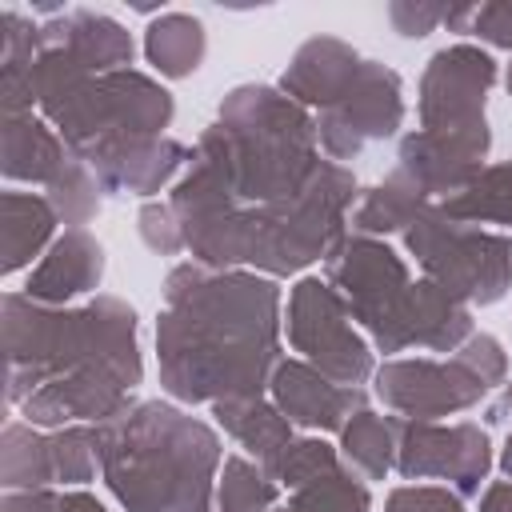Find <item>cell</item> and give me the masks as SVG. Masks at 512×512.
I'll list each match as a JSON object with an SVG mask.
<instances>
[{"label": "cell", "mask_w": 512, "mask_h": 512, "mask_svg": "<svg viewBox=\"0 0 512 512\" xmlns=\"http://www.w3.org/2000/svg\"><path fill=\"white\" fill-rule=\"evenodd\" d=\"M280 288L244 268H208L196 260L164 276L156 316L160 388L176 404H220L268 396L280 356Z\"/></svg>", "instance_id": "6da1fadb"}, {"label": "cell", "mask_w": 512, "mask_h": 512, "mask_svg": "<svg viewBox=\"0 0 512 512\" xmlns=\"http://www.w3.org/2000/svg\"><path fill=\"white\" fill-rule=\"evenodd\" d=\"M360 200L356 176L320 160L316 176L280 204H236L208 160L192 152L184 176L172 184V212L184 232V248L208 268H244L260 276H296L324 260L348 232V208Z\"/></svg>", "instance_id": "7a4b0ae2"}, {"label": "cell", "mask_w": 512, "mask_h": 512, "mask_svg": "<svg viewBox=\"0 0 512 512\" xmlns=\"http://www.w3.org/2000/svg\"><path fill=\"white\" fill-rule=\"evenodd\" d=\"M100 480L124 512H216L224 444L180 404L136 400L96 424Z\"/></svg>", "instance_id": "3957f363"}, {"label": "cell", "mask_w": 512, "mask_h": 512, "mask_svg": "<svg viewBox=\"0 0 512 512\" xmlns=\"http://www.w3.org/2000/svg\"><path fill=\"white\" fill-rule=\"evenodd\" d=\"M4 360L8 404H24L36 388L64 376H112L128 392L144 380L136 340V308L120 296L96 292L84 304L48 308L24 292H4Z\"/></svg>", "instance_id": "277c9868"}, {"label": "cell", "mask_w": 512, "mask_h": 512, "mask_svg": "<svg viewBox=\"0 0 512 512\" xmlns=\"http://www.w3.org/2000/svg\"><path fill=\"white\" fill-rule=\"evenodd\" d=\"M192 152L248 208L292 200L324 160L316 116L272 84H236Z\"/></svg>", "instance_id": "5b68a950"}, {"label": "cell", "mask_w": 512, "mask_h": 512, "mask_svg": "<svg viewBox=\"0 0 512 512\" xmlns=\"http://www.w3.org/2000/svg\"><path fill=\"white\" fill-rule=\"evenodd\" d=\"M32 92L36 112L76 156L124 136H164L176 116L172 92L148 72H88L68 48H44L36 56Z\"/></svg>", "instance_id": "8992f818"}, {"label": "cell", "mask_w": 512, "mask_h": 512, "mask_svg": "<svg viewBox=\"0 0 512 512\" xmlns=\"http://www.w3.org/2000/svg\"><path fill=\"white\" fill-rule=\"evenodd\" d=\"M324 280L344 296L352 320L376 352L392 360L412 348L416 280L388 240L344 232L324 256Z\"/></svg>", "instance_id": "52a82bcc"}, {"label": "cell", "mask_w": 512, "mask_h": 512, "mask_svg": "<svg viewBox=\"0 0 512 512\" xmlns=\"http://www.w3.org/2000/svg\"><path fill=\"white\" fill-rule=\"evenodd\" d=\"M408 256H416L424 280L440 284L460 304H496L512 288V236L488 232L444 216L428 204L400 236Z\"/></svg>", "instance_id": "ba28073f"}, {"label": "cell", "mask_w": 512, "mask_h": 512, "mask_svg": "<svg viewBox=\"0 0 512 512\" xmlns=\"http://www.w3.org/2000/svg\"><path fill=\"white\" fill-rule=\"evenodd\" d=\"M284 332H288L292 352H300V360H308L336 384L360 388L376 372L368 336L352 324L344 296L320 276H300L292 284Z\"/></svg>", "instance_id": "9c48e42d"}, {"label": "cell", "mask_w": 512, "mask_h": 512, "mask_svg": "<svg viewBox=\"0 0 512 512\" xmlns=\"http://www.w3.org/2000/svg\"><path fill=\"white\" fill-rule=\"evenodd\" d=\"M372 392L404 420H440L476 408L492 388L460 352H452L448 360L392 356L372 372Z\"/></svg>", "instance_id": "30bf717a"}, {"label": "cell", "mask_w": 512, "mask_h": 512, "mask_svg": "<svg viewBox=\"0 0 512 512\" xmlns=\"http://www.w3.org/2000/svg\"><path fill=\"white\" fill-rule=\"evenodd\" d=\"M396 472L404 480H448L456 496H480L492 472V440L480 424L396 416Z\"/></svg>", "instance_id": "8fae6325"}, {"label": "cell", "mask_w": 512, "mask_h": 512, "mask_svg": "<svg viewBox=\"0 0 512 512\" xmlns=\"http://www.w3.org/2000/svg\"><path fill=\"white\" fill-rule=\"evenodd\" d=\"M400 124H404V84L380 60H364L348 92L332 108L316 112L320 148L336 164L356 160L368 144L396 136Z\"/></svg>", "instance_id": "7c38bea8"}, {"label": "cell", "mask_w": 512, "mask_h": 512, "mask_svg": "<svg viewBox=\"0 0 512 512\" xmlns=\"http://www.w3.org/2000/svg\"><path fill=\"white\" fill-rule=\"evenodd\" d=\"M496 60L476 44H448L428 56L420 72V128L424 132H484L488 92L496 84Z\"/></svg>", "instance_id": "4fadbf2b"}, {"label": "cell", "mask_w": 512, "mask_h": 512, "mask_svg": "<svg viewBox=\"0 0 512 512\" xmlns=\"http://www.w3.org/2000/svg\"><path fill=\"white\" fill-rule=\"evenodd\" d=\"M492 148V128L484 132H424L412 128L408 136H400L396 148V168L420 184V192L440 204L456 192H464L488 160Z\"/></svg>", "instance_id": "5bb4252c"}, {"label": "cell", "mask_w": 512, "mask_h": 512, "mask_svg": "<svg viewBox=\"0 0 512 512\" xmlns=\"http://www.w3.org/2000/svg\"><path fill=\"white\" fill-rule=\"evenodd\" d=\"M80 160L96 172L104 192L148 200L184 176L192 152L172 136H124V140H108V144L92 148Z\"/></svg>", "instance_id": "9a60e30c"}, {"label": "cell", "mask_w": 512, "mask_h": 512, "mask_svg": "<svg viewBox=\"0 0 512 512\" xmlns=\"http://www.w3.org/2000/svg\"><path fill=\"white\" fill-rule=\"evenodd\" d=\"M268 396L292 420V428H304L312 436H320V432H336L340 436V428L352 420V412L368 408V396L360 388L328 380L320 368H312L300 356L276 364Z\"/></svg>", "instance_id": "2e32d148"}, {"label": "cell", "mask_w": 512, "mask_h": 512, "mask_svg": "<svg viewBox=\"0 0 512 512\" xmlns=\"http://www.w3.org/2000/svg\"><path fill=\"white\" fill-rule=\"evenodd\" d=\"M104 280V248L88 228H64L24 280V296L48 308H68Z\"/></svg>", "instance_id": "e0dca14e"}, {"label": "cell", "mask_w": 512, "mask_h": 512, "mask_svg": "<svg viewBox=\"0 0 512 512\" xmlns=\"http://www.w3.org/2000/svg\"><path fill=\"white\" fill-rule=\"evenodd\" d=\"M360 64H364V56L348 40H340V36H308L292 52V60L280 72L276 88L288 100H296L300 108L324 112V108H332L348 92V84L356 80Z\"/></svg>", "instance_id": "ac0fdd59"}, {"label": "cell", "mask_w": 512, "mask_h": 512, "mask_svg": "<svg viewBox=\"0 0 512 512\" xmlns=\"http://www.w3.org/2000/svg\"><path fill=\"white\" fill-rule=\"evenodd\" d=\"M44 48H68L88 72H120L132 64V32L96 8H64L40 24Z\"/></svg>", "instance_id": "d6986e66"}, {"label": "cell", "mask_w": 512, "mask_h": 512, "mask_svg": "<svg viewBox=\"0 0 512 512\" xmlns=\"http://www.w3.org/2000/svg\"><path fill=\"white\" fill-rule=\"evenodd\" d=\"M68 144L60 132L32 112H16L0 120V172L12 184H44L64 168Z\"/></svg>", "instance_id": "ffe728a7"}, {"label": "cell", "mask_w": 512, "mask_h": 512, "mask_svg": "<svg viewBox=\"0 0 512 512\" xmlns=\"http://www.w3.org/2000/svg\"><path fill=\"white\" fill-rule=\"evenodd\" d=\"M216 424L244 448L248 460H256L264 472L280 460V452L296 440L292 420L272 404V396H240V400H220L212 404Z\"/></svg>", "instance_id": "44dd1931"}, {"label": "cell", "mask_w": 512, "mask_h": 512, "mask_svg": "<svg viewBox=\"0 0 512 512\" xmlns=\"http://www.w3.org/2000/svg\"><path fill=\"white\" fill-rule=\"evenodd\" d=\"M0 224H4V260L0 272L12 276L32 264V256L48 252L56 240V208L40 192H4L0 196Z\"/></svg>", "instance_id": "7402d4cb"}, {"label": "cell", "mask_w": 512, "mask_h": 512, "mask_svg": "<svg viewBox=\"0 0 512 512\" xmlns=\"http://www.w3.org/2000/svg\"><path fill=\"white\" fill-rule=\"evenodd\" d=\"M428 204H432V200L420 192V184L408 180L400 168H392L380 184H372V188L356 200L348 224H352V232L376 236V240H384V236H404L408 224H412Z\"/></svg>", "instance_id": "603a6c76"}, {"label": "cell", "mask_w": 512, "mask_h": 512, "mask_svg": "<svg viewBox=\"0 0 512 512\" xmlns=\"http://www.w3.org/2000/svg\"><path fill=\"white\" fill-rule=\"evenodd\" d=\"M208 32L192 12H160L144 28V56L164 80H184L204 64Z\"/></svg>", "instance_id": "cb8c5ba5"}, {"label": "cell", "mask_w": 512, "mask_h": 512, "mask_svg": "<svg viewBox=\"0 0 512 512\" xmlns=\"http://www.w3.org/2000/svg\"><path fill=\"white\" fill-rule=\"evenodd\" d=\"M0 484L4 492H44L56 484L48 432L28 420H8L0 432Z\"/></svg>", "instance_id": "d4e9b609"}, {"label": "cell", "mask_w": 512, "mask_h": 512, "mask_svg": "<svg viewBox=\"0 0 512 512\" xmlns=\"http://www.w3.org/2000/svg\"><path fill=\"white\" fill-rule=\"evenodd\" d=\"M476 332L472 308L448 296L432 280H416V316H412V348L428 352H456Z\"/></svg>", "instance_id": "484cf974"}, {"label": "cell", "mask_w": 512, "mask_h": 512, "mask_svg": "<svg viewBox=\"0 0 512 512\" xmlns=\"http://www.w3.org/2000/svg\"><path fill=\"white\" fill-rule=\"evenodd\" d=\"M340 460L364 480H384L396 468V416H380L372 408L352 412L340 428Z\"/></svg>", "instance_id": "4316f807"}, {"label": "cell", "mask_w": 512, "mask_h": 512, "mask_svg": "<svg viewBox=\"0 0 512 512\" xmlns=\"http://www.w3.org/2000/svg\"><path fill=\"white\" fill-rule=\"evenodd\" d=\"M444 216L464 220V224H500L512 228V160L484 164V172L456 196L436 204Z\"/></svg>", "instance_id": "83f0119b"}, {"label": "cell", "mask_w": 512, "mask_h": 512, "mask_svg": "<svg viewBox=\"0 0 512 512\" xmlns=\"http://www.w3.org/2000/svg\"><path fill=\"white\" fill-rule=\"evenodd\" d=\"M44 196H48V204L56 208L60 224L84 228V224L96 220V212H100V204H104V184L96 180V172H92L76 152H68L64 168L48 180Z\"/></svg>", "instance_id": "f1b7e54d"}, {"label": "cell", "mask_w": 512, "mask_h": 512, "mask_svg": "<svg viewBox=\"0 0 512 512\" xmlns=\"http://www.w3.org/2000/svg\"><path fill=\"white\" fill-rule=\"evenodd\" d=\"M280 484L248 456H224L216 476V512H272Z\"/></svg>", "instance_id": "f546056e"}, {"label": "cell", "mask_w": 512, "mask_h": 512, "mask_svg": "<svg viewBox=\"0 0 512 512\" xmlns=\"http://www.w3.org/2000/svg\"><path fill=\"white\" fill-rule=\"evenodd\" d=\"M288 512H372V492L348 464L332 468L328 476L296 488L284 504Z\"/></svg>", "instance_id": "4dcf8cb0"}, {"label": "cell", "mask_w": 512, "mask_h": 512, "mask_svg": "<svg viewBox=\"0 0 512 512\" xmlns=\"http://www.w3.org/2000/svg\"><path fill=\"white\" fill-rule=\"evenodd\" d=\"M52 444V472L56 484L64 488H84L96 480L100 472V440H96V424H68L48 432Z\"/></svg>", "instance_id": "1f68e13d"}, {"label": "cell", "mask_w": 512, "mask_h": 512, "mask_svg": "<svg viewBox=\"0 0 512 512\" xmlns=\"http://www.w3.org/2000/svg\"><path fill=\"white\" fill-rule=\"evenodd\" d=\"M340 464H344V460H340V448H332L328 440H320V436H296V440L280 452V460L268 468V476H272L280 488L296 492V488H304V484L328 476V472L340 468Z\"/></svg>", "instance_id": "d6a6232c"}, {"label": "cell", "mask_w": 512, "mask_h": 512, "mask_svg": "<svg viewBox=\"0 0 512 512\" xmlns=\"http://www.w3.org/2000/svg\"><path fill=\"white\" fill-rule=\"evenodd\" d=\"M448 32L476 36L488 48L512 52V0H488V4H448L444 12Z\"/></svg>", "instance_id": "836d02e7"}, {"label": "cell", "mask_w": 512, "mask_h": 512, "mask_svg": "<svg viewBox=\"0 0 512 512\" xmlns=\"http://www.w3.org/2000/svg\"><path fill=\"white\" fill-rule=\"evenodd\" d=\"M44 52L40 24L16 8L0 12V64H32Z\"/></svg>", "instance_id": "e575fe53"}, {"label": "cell", "mask_w": 512, "mask_h": 512, "mask_svg": "<svg viewBox=\"0 0 512 512\" xmlns=\"http://www.w3.org/2000/svg\"><path fill=\"white\" fill-rule=\"evenodd\" d=\"M136 228H140V240L156 252V256H180L188 252L184 248V232H180V220L172 212V204L164 200H144L140 216H136Z\"/></svg>", "instance_id": "d590c367"}, {"label": "cell", "mask_w": 512, "mask_h": 512, "mask_svg": "<svg viewBox=\"0 0 512 512\" xmlns=\"http://www.w3.org/2000/svg\"><path fill=\"white\" fill-rule=\"evenodd\" d=\"M384 512H464V496L440 484H400L384 496Z\"/></svg>", "instance_id": "8d00e7d4"}, {"label": "cell", "mask_w": 512, "mask_h": 512, "mask_svg": "<svg viewBox=\"0 0 512 512\" xmlns=\"http://www.w3.org/2000/svg\"><path fill=\"white\" fill-rule=\"evenodd\" d=\"M456 352L480 372V380H484L488 388H496V384L508 380V352H504V344H500L492 332H472Z\"/></svg>", "instance_id": "74e56055"}, {"label": "cell", "mask_w": 512, "mask_h": 512, "mask_svg": "<svg viewBox=\"0 0 512 512\" xmlns=\"http://www.w3.org/2000/svg\"><path fill=\"white\" fill-rule=\"evenodd\" d=\"M444 12H448V4H428V0H392L388 4L392 32L404 36V40H420L432 28H440L444 24Z\"/></svg>", "instance_id": "f35d334b"}, {"label": "cell", "mask_w": 512, "mask_h": 512, "mask_svg": "<svg viewBox=\"0 0 512 512\" xmlns=\"http://www.w3.org/2000/svg\"><path fill=\"white\" fill-rule=\"evenodd\" d=\"M52 500H56L52 488H44V492H4L0 512H52Z\"/></svg>", "instance_id": "ab89813d"}, {"label": "cell", "mask_w": 512, "mask_h": 512, "mask_svg": "<svg viewBox=\"0 0 512 512\" xmlns=\"http://www.w3.org/2000/svg\"><path fill=\"white\" fill-rule=\"evenodd\" d=\"M52 512H108V508H104L92 492H84V488H68V492H56Z\"/></svg>", "instance_id": "60d3db41"}, {"label": "cell", "mask_w": 512, "mask_h": 512, "mask_svg": "<svg viewBox=\"0 0 512 512\" xmlns=\"http://www.w3.org/2000/svg\"><path fill=\"white\" fill-rule=\"evenodd\" d=\"M476 512H512V480H492L480 492Z\"/></svg>", "instance_id": "b9f144b4"}, {"label": "cell", "mask_w": 512, "mask_h": 512, "mask_svg": "<svg viewBox=\"0 0 512 512\" xmlns=\"http://www.w3.org/2000/svg\"><path fill=\"white\" fill-rule=\"evenodd\" d=\"M512 416V380L504 384V392H500V400L488 408V420H508Z\"/></svg>", "instance_id": "7bdbcfd3"}, {"label": "cell", "mask_w": 512, "mask_h": 512, "mask_svg": "<svg viewBox=\"0 0 512 512\" xmlns=\"http://www.w3.org/2000/svg\"><path fill=\"white\" fill-rule=\"evenodd\" d=\"M500 472H504V480H512V436L500 448Z\"/></svg>", "instance_id": "ee69618b"}, {"label": "cell", "mask_w": 512, "mask_h": 512, "mask_svg": "<svg viewBox=\"0 0 512 512\" xmlns=\"http://www.w3.org/2000/svg\"><path fill=\"white\" fill-rule=\"evenodd\" d=\"M504 88H508V96H512V64H508V72H504Z\"/></svg>", "instance_id": "f6af8a7d"}, {"label": "cell", "mask_w": 512, "mask_h": 512, "mask_svg": "<svg viewBox=\"0 0 512 512\" xmlns=\"http://www.w3.org/2000/svg\"><path fill=\"white\" fill-rule=\"evenodd\" d=\"M272 512H288V508H272Z\"/></svg>", "instance_id": "bcb514c9"}]
</instances>
